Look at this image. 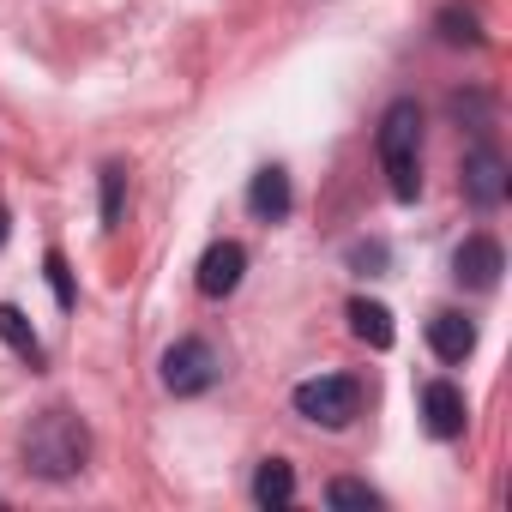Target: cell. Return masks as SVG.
Returning a JSON list of instances; mask_svg holds the SVG:
<instances>
[{"label": "cell", "instance_id": "cell-9", "mask_svg": "<svg viewBox=\"0 0 512 512\" xmlns=\"http://www.w3.org/2000/svg\"><path fill=\"white\" fill-rule=\"evenodd\" d=\"M428 350H434L446 368H458V362L476 350V320L458 314V308H440V314L428 320Z\"/></svg>", "mask_w": 512, "mask_h": 512}, {"label": "cell", "instance_id": "cell-17", "mask_svg": "<svg viewBox=\"0 0 512 512\" xmlns=\"http://www.w3.org/2000/svg\"><path fill=\"white\" fill-rule=\"evenodd\" d=\"M43 272H49V290H55V302H61V308H73V272H67V260H61V253H49V260H43Z\"/></svg>", "mask_w": 512, "mask_h": 512}, {"label": "cell", "instance_id": "cell-8", "mask_svg": "<svg viewBox=\"0 0 512 512\" xmlns=\"http://www.w3.org/2000/svg\"><path fill=\"white\" fill-rule=\"evenodd\" d=\"M422 428L434 440H458L464 434V392L452 380H428L422 386Z\"/></svg>", "mask_w": 512, "mask_h": 512}, {"label": "cell", "instance_id": "cell-13", "mask_svg": "<svg viewBox=\"0 0 512 512\" xmlns=\"http://www.w3.org/2000/svg\"><path fill=\"white\" fill-rule=\"evenodd\" d=\"M0 344H7V350H19L31 368H43V338L31 332V320H25L13 302H0Z\"/></svg>", "mask_w": 512, "mask_h": 512}, {"label": "cell", "instance_id": "cell-14", "mask_svg": "<svg viewBox=\"0 0 512 512\" xmlns=\"http://www.w3.org/2000/svg\"><path fill=\"white\" fill-rule=\"evenodd\" d=\"M434 25H440V43H452V49H476V43H482V31H476V13H464V7H446Z\"/></svg>", "mask_w": 512, "mask_h": 512}, {"label": "cell", "instance_id": "cell-4", "mask_svg": "<svg viewBox=\"0 0 512 512\" xmlns=\"http://www.w3.org/2000/svg\"><path fill=\"white\" fill-rule=\"evenodd\" d=\"M217 350L205 344V338H175L169 350H163V386L175 392V398H199V392H211L217 386Z\"/></svg>", "mask_w": 512, "mask_h": 512}, {"label": "cell", "instance_id": "cell-6", "mask_svg": "<svg viewBox=\"0 0 512 512\" xmlns=\"http://www.w3.org/2000/svg\"><path fill=\"white\" fill-rule=\"evenodd\" d=\"M506 157L494 151V145H476L470 157H464V199L476 205V211H494V205H506Z\"/></svg>", "mask_w": 512, "mask_h": 512}, {"label": "cell", "instance_id": "cell-16", "mask_svg": "<svg viewBox=\"0 0 512 512\" xmlns=\"http://www.w3.org/2000/svg\"><path fill=\"white\" fill-rule=\"evenodd\" d=\"M326 500H332V506H368V512L380 506V494H374L368 482H350V476H338V482L326 488Z\"/></svg>", "mask_w": 512, "mask_h": 512}, {"label": "cell", "instance_id": "cell-15", "mask_svg": "<svg viewBox=\"0 0 512 512\" xmlns=\"http://www.w3.org/2000/svg\"><path fill=\"white\" fill-rule=\"evenodd\" d=\"M121 205H127V169L109 163L103 169V229H121Z\"/></svg>", "mask_w": 512, "mask_h": 512}, {"label": "cell", "instance_id": "cell-10", "mask_svg": "<svg viewBox=\"0 0 512 512\" xmlns=\"http://www.w3.org/2000/svg\"><path fill=\"white\" fill-rule=\"evenodd\" d=\"M290 205H296V187H290V175L272 163V169H260L247 181V211L260 217V223H284L290 217Z\"/></svg>", "mask_w": 512, "mask_h": 512}, {"label": "cell", "instance_id": "cell-3", "mask_svg": "<svg viewBox=\"0 0 512 512\" xmlns=\"http://www.w3.org/2000/svg\"><path fill=\"white\" fill-rule=\"evenodd\" d=\"M296 416L302 422H320V428H350L362 416V386L350 374H320V380H302L296 386Z\"/></svg>", "mask_w": 512, "mask_h": 512}, {"label": "cell", "instance_id": "cell-2", "mask_svg": "<svg viewBox=\"0 0 512 512\" xmlns=\"http://www.w3.org/2000/svg\"><path fill=\"white\" fill-rule=\"evenodd\" d=\"M380 169H386L392 199L416 205V193H422V109L410 97H398L380 115Z\"/></svg>", "mask_w": 512, "mask_h": 512}, {"label": "cell", "instance_id": "cell-7", "mask_svg": "<svg viewBox=\"0 0 512 512\" xmlns=\"http://www.w3.org/2000/svg\"><path fill=\"white\" fill-rule=\"evenodd\" d=\"M241 278H247V247L241 241H211L205 260H199V296L223 302V296L241 290Z\"/></svg>", "mask_w": 512, "mask_h": 512}, {"label": "cell", "instance_id": "cell-12", "mask_svg": "<svg viewBox=\"0 0 512 512\" xmlns=\"http://www.w3.org/2000/svg\"><path fill=\"white\" fill-rule=\"evenodd\" d=\"M253 500L260 506H290L296 500V470L284 458H266L260 470H253Z\"/></svg>", "mask_w": 512, "mask_h": 512}, {"label": "cell", "instance_id": "cell-11", "mask_svg": "<svg viewBox=\"0 0 512 512\" xmlns=\"http://www.w3.org/2000/svg\"><path fill=\"white\" fill-rule=\"evenodd\" d=\"M344 314H350V332H356L368 350H392L398 326H392V308H386V302H368V296H356Z\"/></svg>", "mask_w": 512, "mask_h": 512}, {"label": "cell", "instance_id": "cell-5", "mask_svg": "<svg viewBox=\"0 0 512 512\" xmlns=\"http://www.w3.org/2000/svg\"><path fill=\"white\" fill-rule=\"evenodd\" d=\"M500 272H506V253H500L494 235L476 229V235L458 241V253H452V278H458V284H470V290H494Z\"/></svg>", "mask_w": 512, "mask_h": 512}, {"label": "cell", "instance_id": "cell-1", "mask_svg": "<svg viewBox=\"0 0 512 512\" xmlns=\"http://www.w3.org/2000/svg\"><path fill=\"white\" fill-rule=\"evenodd\" d=\"M19 458H25V470L43 476V482H73V476L85 470V458H91V428H85V416H73V410H43V416H31V428L19 434Z\"/></svg>", "mask_w": 512, "mask_h": 512}, {"label": "cell", "instance_id": "cell-18", "mask_svg": "<svg viewBox=\"0 0 512 512\" xmlns=\"http://www.w3.org/2000/svg\"><path fill=\"white\" fill-rule=\"evenodd\" d=\"M7 235H13V223H7V205H0V247H7Z\"/></svg>", "mask_w": 512, "mask_h": 512}]
</instances>
